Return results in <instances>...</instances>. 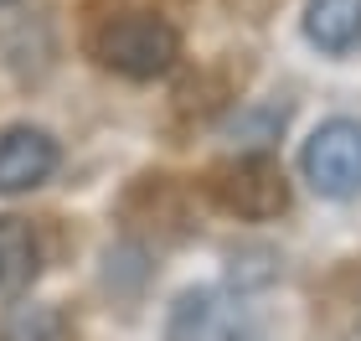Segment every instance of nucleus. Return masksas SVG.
<instances>
[{"instance_id":"obj_7","label":"nucleus","mask_w":361,"mask_h":341,"mask_svg":"<svg viewBox=\"0 0 361 341\" xmlns=\"http://www.w3.org/2000/svg\"><path fill=\"white\" fill-rule=\"evenodd\" d=\"M37 274V238L21 217H0V295L21 289Z\"/></svg>"},{"instance_id":"obj_3","label":"nucleus","mask_w":361,"mask_h":341,"mask_svg":"<svg viewBox=\"0 0 361 341\" xmlns=\"http://www.w3.org/2000/svg\"><path fill=\"white\" fill-rule=\"evenodd\" d=\"M300 166L320 197H356L361 191V124L331 119L305 140Z\"/></svg>"},{"instance_id":"obj_8","label":"nucleus","mask_w":361,"mask_h":341,"mask_svg":"<svg viewBox=\"0 0 361 341\" xmlns=\"http://www.w3.org/2000/svg\"><path fill=\"white\" fill-rule=\"evenodd\" d=\"M0 341H68V321L52 305H11L0 316Z\"/></svg>"},{"instance_id":"obj_6","label":"nucleus","mask_w":361,"mask_h":341,"mask_svg":"<svg viewBox=\"0 0 361 341\" xmlns=\"http://www.w3.org/2000/svg\"><path fill=\"white\" fill-rule=\"evenodd\" d=\"M305 37L320 52H351L361 42V0H310Z\"/></svg>"},{"instance_id":"obj_4","label":"nucleus","mask_w":361,"mask_h":341,"mask_svg":"<svg viewBox=\"0 0 361 341\" xmlns=\"http://www.w3.org/2000/svg\"><path fill=\"white\" fill-rule=\"evenodd\" d=\"M248 311L222 289H191L171 311L166 341H248Z\"/></svg>"},{"instance_id":"obj_1","label":"nucleus","mask_w":361,"mask_h":341,"mask_svg":"<svg viewBox=\"0 0 361 341\" xmlns=\"http://www.w3.org/2000/svg\"><path fill=\"white\" fill-rule=\"evenodd\" d=\"M93 57L124 78H160L180 57V37L166 16L124 11V16H109L93 31Z\"/></svg>"},{"instance_id":"obj_9","label":"nucleus","mask_w":361,"mask_h":341,"mask_svg":"<svg viewBox=\"0 0 361 341\" xmlns=\"http://www.w3.org/2000/svg\"><path fill=\"white\" fill-rule=\"evenodd\" d=\"M356 316H361V300H356Z\"/></svg>"},{"instance_id":"obj_2","label":"nucleus","mask_w":361,"mask_h":341,"mask_svg":"<svg viewBox=\"0 0 361 341\" xmlns=\"http://www.w3.org/2000/svg\"><path fill=\"white\" fill-rule=\"evenodd\" d=\"M212 202L233 217H248V222H264L279 217L289 207V181H284V166L274 155H238V160H222L212 171Z\"/></svg>"},{"instance_id":"obj_5","label":"nucleus","mask_w":361,"mask_h":341,"mask_svg":"<svg viewBox=\"0 0 361 341\" xmlns=\"http://www.w3.org/2000/svg\"><path fill=\"white\" fill-rule=\"evenodd\" d=\"M57 171V140L47 129L16 124L0 135V191H31Z\"/></svg>"}]
</instances>
